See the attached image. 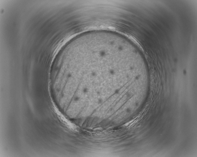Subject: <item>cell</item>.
Instances as JSON below:
<instances>
[{"label": "cell", "mask_w": 197, "mask_h": 157, "mask_svg": "<svg viewBox=\"0 0 197 157\" xmlns=\"http://www.w3.org/2000/svg\"><path fill=\"white\" fill-rule=\"evenodd\" d=\"M116 59L102 53L81 58L72 63L64 81L74 92L79 93H84L89 86L101 87L121 83L123 79L119 73L121 68H117V64L114 66Z\"/></svg>", "instance_id": "cell-1"}]
</instances>
